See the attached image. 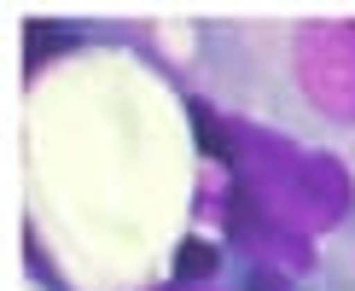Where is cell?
Listing matches in <instances>:
<instances>
[{"instance_id":"4","label":"cell","mask_w":355,"mask_h":291,"mask_svg":"<svg viewBox=\"0 0 355 291\" xmlns=\"http://www.w3.org/2000/svg\"><path fill=\"white\" fill-rule=\"evenodd\" d=\"M245 291H286V268H250Z\"/></svg>"},{"instance_id":"2","label":"cell","mask_w":355,"mask_h":291,"mask_svg":"<svg viewBox=\"0 0 355 291\" xmlns=\"http://www.w3.org/2000/svg\"><path fill=\"white\" fill-rule=\"evenodd\" d=\"M297 76L327 116L355 123V24H320L297 41Z\"/></svg>"},{"instance_id":"3","label":"cell","mask_w":355,"mask_h":291,"mask_svg":"<svg viewBox=\"0 0 355 291\" xmlns=\"http://www.w3.org/2000/svg\"><path fill=\"white\" fill-rule=\"evenodd\" d=\"M198 274H204V280H210V274H216V245H204V239H187L181 245V262H175V280H198Z\"/></svg>"},{"instance_id":"1","label":"cell","mask_w":355,"mask_h":291,"mask_svg":"<svg viewBox=\"0 0 355 291\" xmlns=\"http://www.w3.org/2000/svg\"><path fill=\"white\" fill-rule=\"evenodd\" d=\"M250 193L279 227H327L349 210V175L327 152H291L250 134Z\"/></svg>"}]
</instances>
